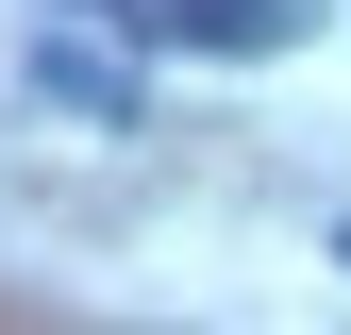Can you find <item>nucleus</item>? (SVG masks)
Segmentation results:
<instances>
[{"mask_svg": "<svg viewBox=\"0 0 351 335\" xmlns=\"http://www.w3.org/2000/svg\"><path fill=\"white\" fill-rule=\"evenodd\" d=\"M34 101H67V117H101V135H151V84L117 67V51H34Z\"/></svg>", "mask_w": 351, "mask_h": 335, "instance_id": "2", "label": "nucleus"}, {"mask_svg": "<svg viewBox=\"0 0 351 335\" xmlns=\"http://www.w3.org/2000/svg\"><path fill=\"white\" fill-rule=\"evenodd\" d=\"M67 17H117V34H134V51H151V0H67Z\"/></svg>", "mask_w": 351, "mask_h": 335, "instance_id": "3", "label": "nucleus"}, {"mask_svg": "<svg viewBox=\"0 0 351 335\" xmlns=\"http://www.w3.org/2000/svg\"><path fill=\"white\" fill-rule=\"evenodd\" d=\"M301 34H318V0H151V51H217V67L301 51Z\"/></svg>", "mask_w": 351, "mask_h": 335, "instance_id": "1", "label": "nucleus"}]
</instances>
